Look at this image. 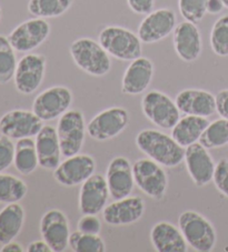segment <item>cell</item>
Returning <instances> with one entry per match:
<instances>
[{
  "label": "cell",
  "mask_w": 228,
  "mask_h": 252,
  "mask_svg": "<svg viewBox=\"0 0 228 252\" xmlns=\"http://www.w3.org/2000/svg\"><path fill=\"white\" fill-rule=\"evenodd\" d=\"M136 146L143 154L166 168H175L185 159V148L172 136L156 129H144L136 137Z\"/></svg>",
  "instance_id": "cell-1"
},
{
  "label": "cell",
  "mask_w": 228,
  "mask_h": 252,
  "mask_svg": "<svg viewBox=\"0 0 228 252\" xmlns=\"http://www.w3.org/2000/svg\"><path fill=\"white\" fill-rule=\"evenodd\" d=\"M73 62L82 71L94 77H104L111 71L112 59L99 41L82 37L69 47Z\"/></svg>",
  "instance_id": "cell-2"
},
{
  "label": "cell",
  "mask_w": 228,
  "mask_h": 252,
  "mask_svg": "<svg viewBox=\"0 0 228 252\" xmlns=\"http://www.w3.org/2000/svg\"><path fill=\"white\" fill-rule=\"evenodd\" d=\"M98 41L111 57L133 62L143 54V41L137 33L121 26H107L99 32Z\"/></svg>",
  "instance_id": "cell-3"
},
{
  "label": "cell",
  "mask_w": 228,
  "mask_h": 252,
  "mask_svg": "<svg viewBox=\"0 0 228 252\" xmlns=\"http://www.w3.org/2000/svg\"><path fill=\"white\" fill-rule=\"evenodd\" d=\"M181 229L188 247L195 251L210 252L217 242V233L213 223L194 210L183 211L178 218Z\"/></svg>",
  "instance_id": "cell-4"
},
{
  "label": "cell",
  "mask_w": 228,
  "mask_h": 252,
  "mask_svg": "<svg viewBox=\"0 0 228 252\" xmlns=\"http://www.w3.org/2000/svg\"><path fill=\"white\" fill-rule=\"evenodd\" d=\"M140 106L145 117L160 129L172 130L181 119V111L176 102L158 90L145 94Z\"/></svg>",
  "instance_id": "cell-5"
},
{
  "label": "cell",
  "mask_w": 228,
  "mask_h": 252,
  "mask_svg": "<svg viewBox=\"0 0 228 252\" xmlns=\"http://www.w3.org/2000/svg\"><path fill=\"white\" fill-rule=\"evenodd\" d=\"M56 129L63 157L68 158L79 154L87 133L84 114L80 110L69 109L60 117Z\"/></svg>",
  "instance_id": "cell-6"
},
{
  "label": "cell",
  "mask_w": 228,
  "mask_h": 252,
  "mask_svg": "<svg viewBox=\"0 0 228 252\" xmlns=\"http://www.w3.org/2000/svg\"><path fill=\"white\" fill-rule=\"evenodd\" d=\"M135 185L155 200H161L168 188V176L163 166L151 158L136 160L133 164Z\"/></svg>",
  "instance_id": "cell-7"
},
{
  "label": "cell",
  "mask_w": 228,
  "mask_h": 252,
  "mask_svg": "<svg viewBox=\"0 0 228 252\" xmlns=\"http://www.w3.org/2000/svg\"><path fill=\"white\" fill-rule=\"evenodd\" d=\"M129 112L122 107L107 108L87 125V133L96 141H107L120 134L129 125Z\"/></svg>",
  "instance_id": "cell-8"
},
{
  "label": "cell",
  "mask_w": 228,
  "mask_h": 252,
  "mask_svg": "<svg viewBox=\"0 0 228 252\" xmlns=\"http://www.w3.org/2000/svg\"><path fill=\"white\" fill-rule=\"evenodd\" d=\"M51 27L47 19L35 17L12 29L8 39L17 53L28 54L40 47L49 37Z\"/></svg>",
  "instance_id": "cell-9"
},
{
  "label": "cell",
  "mask_w": 228,
  "mask_h": 252,
  "mask_svg": "<svg viewBox=\"0 0 228 252\" xmlns=\"http://www.w3.org/2000/svg\"><path fill=\"white\" fill-rule=\"evenodd\" d=\"M74 100L72 90L66 86H54L41 91L33 102V111L42 121L60 118L70 109Z\"/></svg>",
  "instance_id": "cell-10"
},
{
  "label": "cell",
  "mask_w": 228,
  "mask_h": 252,
  "mask_svg": "<svg viewBox=\"0 0 228 252\" xmlns=\"http://www.w3.org/2000/svg\"><path fill=\"white\" fill-rule=\"evenodd\" d=\"M46 75V57L40 54L28 53L17 63L14 76L15 87L25 95L34 94L41 86Z\"/></svg>",
  "instance_id": "cell-11"
},
{
  "label": "cell",
  "mask_w": 228,
  "mask_h": 252,
  "mask_svg": "<svg viewBox=\"0 0 228 252\" xmlns=\"http://www.w3.org/2000/svg\"><path fill=\"white\" fill-rule=\"evenodd\" d=\"M43 121L32 110L14 109L0 118V132L12 140L36 137L43 127Z\"/></svg>",
  "instance_id": "cell-12"
},
{
  "label": "cell",
  "mask_w": 228,
  "mask_h": 252,
  "mask_svg": "<svg viewBox=\"0 0 228 252\" xmlns=\"http://www.w3.org/2000/svg\"><path fill=\"white\" fill-rule=\"evenodd\" d=\"M177 26L176 12L170 8H159L145 16L137 34L143 43H155L167 38Z\"/></svg>",
  "instance_id": "cell-13"
},
{
  "label": "cell",
  "mask_w": 228,
  "mask_h": 252,
  "mask_svg": "<svg viewBox=\"0 0 228 252\" xmlns=\"http://www.w3.org/2000/svg\"><path fill=\"white\" fill-rule=\"evenodd\" d=\"M96 171V161L89 155L77 154L66 158L54 170V178L64 187H76L88 179Z\"/></svg>",
  "instance_id": "cell-14"
},
{
  "label": "cell",
  "mask_w": 228,
  "mask_h": 252,
  "mask_svg": "<svg viewBox=\"0 0 228 252\" xmlns=\"http://www.w3.org/2000/svg\"><path fill=\"white\" fill-rule=\"evenodd\" d=\"M109 197L106 177L94 173L80 185L78 208L81 215H98L107 206Z\"/></svg>",
  "instance_id": "cell-15"
},
{
  "label": "cell",
  "mask_w": 228,
  "mask_h": 252,
  "mask_svg": "<svg viewBox=\"0 0 228 252\" xmlns=\"http://www.w3.org/2000/svg\"><path fill=\"white\" fill-rule=\"evenodd\" d=\"M40 234L52 252H61L67 249L70 237L67 216L59 209L46 211L40 220Z\"/></svg>",
  "instance_id": "cell-16"
},
{
  "label": "cell",
  "mask_w": 228,
  "mask_h": 252,
  "mask_svg": "<svg viewBox=\"0 0 228 252\" xmlns=\"http://www.w3.org/2000/svg\"><path fill=\"white\" fill-rule=\"evenodd\" d=\"M186 169L188 175L197 187H204L213 181L215 168L214 159L210 156L207 148H205L199 142L185 148Z\"/></svg>",
  "instance_id": "cell-17"
},
{
  "label": "cell",
  "mask_w": 228,
  "mask_h": 252,
  "mask_svg": "<svg viewBox=\"0 0 228 252\" xmlns=\"http://www.w3.org/2000/svg\"><path fill=\"white\" fill-rule=\"evenodd\" d=\"M175 53L185 63H194L203 51V40L198 27L195 24L184 20L179 23L173 32Z\"/></svg>",
  "instance_id": "cell-18"
},
{
  "label": "cell",
  "mask_w": 228,
  "mask_h": 252,
  "mask_svg": "<svg viewBox=\"0 0 228 252\" xmlns=\"http://www.w3.org/2000/svg\"><path fill=\"white\" fill-rule=\"evenodd\" d=\"M146 210L145 201L140 197H126L114 200L103 210V218L109 225H128L143 218Z\"/></svg>",
  "instance_id": "cell-19"
},
{
  "label": "cell",
  "mask_w": 228,
  "mask_h": 252,
  "mask_svg": "<svg viewBox=\"0 0 228 252\" xmlns=\"http://www.w3.org/2000/svg\"><path fill=\"white\" fill-rule=\"evenodd\" d=\"M106 181L113 200L129 197L135 187L133 166L126 157H115L106 170Z\"/></svg>",
  "instance_id": "cell-20"
},
{
  "label": "cell",
  "mask_w": 228,
  "mask_h": 252,
  "mask_svg": "<svg viewBox=\"0 0 228 252\" xmlns=\"http://www.w3.org/2000/svg\"><path fill=\"white\" fill-rule=\"evenodd\" d=\"M154 72L155 67L152 60L140 56L126 68L122 75L121 91L128 95L144 94L152 84Z\"/></svg>",
  "instance_id": "cell-21"
},
{
  "label": "cell",
  "mask_w": 228,
  "mask_h": 252,
  "mask_svg": "<svg viewBox=\"0 0 228 252\" xmlns=\"http://www.w3.org/2000/svg\"><path fill=\"white\" fill-rule=\"evenodd\" d=\"M175 102L181 114L208 118L216 112V97L204 89H184L178 93Z\"/></svg>",
  "instance_id": "cell-22"
},
{
  "label": "cell",
  "mask_w": 228,
  "mask_h": 252,
  "mask_svg": "<svg viewBox=\"0 0 228 252\" xmlns=\"http://www.w3.org/2000/svg\"><path fill=\"white\" fill-rule=\"evenodd\" d=\"M35 138L39 167L46 170H55L60 164L63 157L57 129L52 126L43 125Z\"/></svg>",
  "instance_id": "cell-23"
},
{
  "label": "cell",
  "mask_w": 228,
  "mask_h": 252,
  "mask_svg": "<svg viewBox=\"0 0 228 252\" xmlns=\"http://www.w3.org/2000/svg\"><path fill=\"white\" fill-rule=\"evenodd\" d=\"M149 237L154 249L158 252H186L188 249L181 229L167 221L156 223Z\"/></svg>",
  "instance_id": "cell-24"
},
{
  "label": "cell",
  "mask_w": 228,
  "mask_h": 252,
  "mask_svg": "<svg viewBox=\"0 0 228 252\" xmlns=\"http://www.w3.org/2000/svg\"><path fill=\"white\" fill-rule=\"evenodd\" d=\"M25 218V209L19 202L7 203L0 210V245H6L19 236Z\"/></svg>",
  "instance_id": "cell-25"
},
{
  "label": "cell",
  "mask_w": 228,
  "mask_h": 252,
  "mask_svg": "<svg viewBox=\"0 0 228 252\" xmlns=\"http://www.w3.org/2000/svg\"><path fill=\"white\" fill-rule=\"evenodd\" d=\"M208 125L209 121L205 117L185 115L174 126L172 137L182 147L187 148L192 143L199 142L201 134Z\"/></svg>",
  "instance_id": "cell-26"
},
{
  "label": "cell",
  "mask_w": 228,
  "mask_h": 252,
  "mask_svg": "<svg viewBox=\"0 0 228 252\" xmlns=\"http://www.w3.org/2000/svg\"><path fill=\"white\" fill-rule=\"evenodd\" d=\"M14 166L24 176L32 175L39 167L36 142L33 138H23L15 145Z\"/></svg>",
  "instance_id": "cell-27"
},
{
  "label": "cell",
  "mask_w": 228,
  "mask_h": 252,
  "mask_svg": "<svg viewBox=\"0 0 228 252\" xmlns=\"http://www.w3.org/2000/svg\"><path fill=\"white\" fill-rule=\"evenodd\" d=\"M73 2L74 0H29L27 9L36 18H57L66 14Z\"/></svg>",
  "instance_id": "cell-28"
},
{
  "label": "cell",
  "mask_w": 228,
  "mask_h": 252,
  "mask_svg": "<svg viewBox=\"0 0 228 252\" xmlns=\"http://www.w3.org/2000/svg\"><path fill=\"white\" fill-rule=\"evenodd\" d=\"M28 192V186L20 178L0 172V202H19Z\"/></svg>",
  "instance_id": "cell-29"
},
{
  "label": "cell",
  "mask_w": 228,
  "mask_h": 252,
  "mask_svg": "<svg viewBox=\"0 0 228 252\" xmlns=\"http://www.w3.org/2000/svg\"><path fill=\"white\" fill-rule=\"evenodd\" d=\"M199 143L208 150L228 145V120L219 118L209 123L201 134Z\"/></svg>",
  "instance_id": "cell-30"
},
{
  "label": "cell",
  "mask_w": 228,
  "mask_h": 252,
  "mask_svg": "<svg viewBox=\"0 0 228 252\" xmlns=\"http://www.w3.org/2000/svg\"><path fill=\"white\" fill-rule=\"evenodd\" d=\"M17 63L16 50L9 39L0 34V85H6L14 79Z\"/></svg>",
  "instance_id": "cell-31"
},
{
  "label": "cell",
  "mask_w": 228,
  "mask_h": 252,
  "mask_svg": "<svg viewBox=\"0 0 228 252\" xmlns=\"http://www.w3.org/2000/svg\"><path fill=\"white\" fill-rule=\"evenodd\" d=\"M210 48L219 57H228V14L215 21L209 37Z\"/></svg>",
  "instance_id": "cell-32"
},
{
  "label": "cell",
  "mask_w": 228,
  "mask_h": 252,
  "mask_svg": "<svg viewBox=\"0 0 228 252\" xmlns=\"http://www.w3.org/2000/svg\"><path fill=\"white\" fill-rule=\"evenodd\" d=\"M68 247L75 252H105L106 245L99 234H86L80 231L70 233Z\"/></svg>",
  "instance_id": "cell-33"
},
{
  "label": "cell",
  "mask_w": 228,
  "mask_h": 252,
  "mask_svg": "<svg viewBox=\"0 0 228 252\" xmlns=\"http://www.w3.org/2000/svg\"><path fill=\"white\" fill-rule=\"evenodd\" d=\"M178 10L184 19L197 25L207 14V0H178Z\"/></svg>",
  "instance_id": "cell-34"
},
{
  "label": "cell",
  "mask_w": 228,
  "mask_h": 252,
  "mask_svg": "<svg viewBox=\"0 0 228 252\" xmlns=\"http://www.w3.org/2000/svg\"><path fill=\"white\" fill-rule=\"evenodd\" d=\"M15 159V143L6 136L0 137V172L7 170Z\"/></svg>",
  "instance_id": "cell-35"
},
{
  "label": "cell",
  "mask_w": 228,
  "mask_h": 252,
  "mask_svg": "<svg viewBox=\"0 0 228 252\" xmlns=\"http://www.w3.org/2000/svg\"><path fill=\"white\" fill-rule=\"evenodd\" d=\"M214 185L222 194L228 198V160H221L215 168Z\"/></svg>",
  "instance_id": "cell-36"
},
{
  "label": "cell",
  "mask_w": 228,
  "mask_h": 252,
  "mask_svg": "<svg viewBox=\"0 0 228 252\" xmlns=\"http://www.w3.org/2000/svg\"><path fill=\"white\" fill-rule=\"evenodd\" d=\"M77 230L86 234H99L102 231V222L97 215H82L77 223Z\"/></svg>",
  "instance_id": "cell-37"
},
{
  "label": "cell",
  "mask_w": 228,
  "mask_h": 252,
  "mask_svg": "<svg viewBox=\"0 0 228 252\" xmlns=\"http://www.w3.org/2000/svg\"><path fill=\"white\" fill-rule=\"evenodd\" d=\"M129 9L137 15H147L152 11L155 0H127Z\"/></svg>",
  "instance_id": "cell-38"
},
{
  "label": "cell",
  "mask_w": 228,
  "mask_h": 252,
  "mask_svg": "<svg viewBox=\"0 0 228 252\" xmlns=\"http://www.w3.org/2000/svg\"><path fill=\"white\" fill-rule=\"evenodd\" d=\"M216 97V112L221 118L228 120V89L218 91Z\"/></svg>",
  "instance_id": "cell-39"
},
{
  "label": "cell",
  "mask_w": 228,
  "mask_h": 252,
  "mask_svg": "<svg viewBox=\"0 0 228 252\" xmlns=\"http://www.w3.org/2000/svg\"><path fill=\"white\" fill-rule=\"evenodd\" d=\"M27 252H52L51 248L48 246V243L43 240H36L33 241L32 243H29L27 249H26Z\"/></svg>",
  "instance_id": "cell-40"
},
{
  "label": "cell",
  "mask_w": 228,
  "mask_h": 252,
  "mask_svg": "<svg viewBox=\"0 0 228 252\" xmlns=\"http://www.w3.org/2000/svg\"><path fill=\"white\" fill-rule=\"evenodd\" d=\"M224 3L222 0H207V14L218 15L223 11Z\"/></svg>",
  "instance_id": "cell-41"
},
{
  "label": "cell",
  "mask_w": 228,
  "mask_h": 252,
  "mask_svg": "<svg viewBox=\"0 0 228 252\" xmlns=\"http://www.w3.org/2000/svg\"><path fill=\"white\" fill-rule=\"evenodd\" d=\"M24 248L20 243L16 241H10L6 243V245H2V248L0 249V252H24Z\"/></svg>",
  "instance_id": "cell-42"
},
{
  "label": "cell",
  "mask_w": 228,
  "mask_h": 252,
  "mask_svg": "<svg viewBox=\"0 0 228 252\" xmlns=\"http://www.w3.org/2000/svg\"><path fill=\"white\" fill-rule=\"evenodd\" d=\"M222 1L224 3V6H225V8H227L228 9V0H222Z\"/></svg>",
  "instance_id": "cell-43"
},
{
  "label": "cell",
  "mask_w": 228,
  "mask_h": 252,
  "mask_svg": "<svg viewBox=\"0 0 228 252\" xmlns=\"http://www.w3.org/2000/svg\"><path fill=\"white\" fill-rule=\"evenodd\" d=\"M0 19H1V7H0Z\"/></svg>",
  "instance_id": "cell-44"
}]
</instances>
